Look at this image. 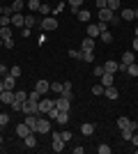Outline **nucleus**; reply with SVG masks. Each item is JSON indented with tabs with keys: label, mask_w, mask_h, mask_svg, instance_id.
<instances>
[{
	"label": "nucleus",
	"mask_w": 138,
	"mask_h": 154,
	"mask_svg": "<svg viewBox=\"0 0 138 154\" xmlns=\"http://www.w3.org/2000/svg\"><path fill=\"white\" fill-rule=\"evenodd\" d=\"M39 26H41V30L48 32V30H58L60 23H58V19H55V16H44V19L39 21Z\"/></svg>",
	"instance_id": "f257e3e1"
},
{
	"label": "nucleus",
	"mask_w": 138,
	"mask_h": 154,
	"mask_svg": "<svg viewBox=\"0 0 138 154\" xmlns=\"http://www.w3.org/2000/svg\"><path fill=\"white\" fill-rule=\"evenodd\" d=\"M99 21H104V23H118V19H115V12H113V9H108V7L99 9Z\"/></svg>",
	"instance_id": "f03ea898"
},
{
	"label": "nucleus",
	"mask_w": 138,
	"mask_h": 154,
	"mask_svg": "<svg viewBox=\"0 0 138 154\" xmlns=\"http://www.w3.org/2000/svg\"><path fill=\"white\" fill-rule=\"evenodd\" d=\"M26 115H39V101H23V110Z\"/></svg>",
	"instance_id": "7ed1b4c3"
},
{
	"label": "nucleus",
	"mask_w": 138,
	"mask_h": 154,
	"mask_svg": "<svg viewBox=\"0 0 138 154\" xmlns=\"http://www.w3.org/2000/svg\"><path fill=\"white\" fill-rule=\"evenodd\" d=\"M133 62H136V53H133V51H127L124 55H122V60H120V71H124L127 67L133 64Z\"/></svg>",
	"instance_id": "20e7f679"
},
{
	"label": "nucleus",
	"mask_w": 138,
	"mask_h": 154,
	"mask_svg": "<svg viewBox=\"0 0 138 154\" xmlns=\"http://www.w3.org/2000/svg\"><path fill=\"white\" fill-rule=\"evenodd\" d=\"M51 138H53V145H51V147H53V152H62L67 143L62 140V138H60V131H53V134H51Z\"/></svg>",
	"instance_id": "39448f33"
},
{
	"label": "nucleus",
	"mask_w": 138,
	"mask_h": 154,
	"mask_svg": "<svg viewBox=\"0 0 138 154\" xmlns=\"http://www.w3.org/2000/svg\"><path fill=\"white\" fill-rule=\"evenodd\" d=\"M37 134H51V120H46V117H39L37 120V129H35Z\"/></svg>",
	"instance_id": "423d86ee"
},
{
	"label": "nucleus",
	"mask_w": 138,
	"mask_h": 154,
	"mask_svg": "<svg viewBox=\"0 0 138 154\" xmlns=\"http://www.w3.org/2000/svg\"><path fill=\"white\" fill-rule=\"evenodd\" d=\"M55 106V99H39V115H46Z\"/></svg>",
	"instance_id": "0eeeda50"
},
{
	"label": "nucleus",
	"mask_w": 138,
	"mask_h": 154,
	"mask_svg": "<svg viewBox=\"0 0 138 154\" xmlns=\"http://www.w3.org/2000/svg\"><path fill=\"white\" fill-rule=\"evenodd\" d=\"M12 26L14 28H26V16L21 12H14L12 14Z\"/></svg>",
	"instance_id": "6e6552de"
},
{
	"label": "nucleus",
	"mask_w": 138,
	"mask_h": 154,
	"mask_svg": "<svg viewBox=\"0 0 138 154\" xmlns=\"http://www.w3.org/2000/svg\"><path fill=\"white\" fill-rule=\"evenodd\" d=\"M12 101H14V90H2V92H0V103L12 106Z\"/></svg>",
	"instance_id": "1a4fd4ad"
},
{
	"label": "nucleus",
	"mask_w": 138,
	"mask_h": 154,
	"mask_svg": "<svg viewBox=\"0 0 138 154\" xmlns=\"http://www.w3.org/2000/svg\"><path fill=\"white\" fill-rule=\"evenodd\" d=\"M81 51H83V53H94V39L85 37V39H83V44H81Z\"/></svg>",
	"instance_id": "9d476101"
},
{
	"label": "nucleus",
	"mask_w": 138,
	"mask_h": 154,
	"mask_svg": "<svg viewBox=\"0 0 138 154\" xmlns=\"http://www.w3.org/2000/svg\"><path fill=\"white\" fill-rule=\"evenodd\" d=\"M35 90L39 92V94H46V92L51 90V83H48V81H44V78H39V81H37V85H35Z\"/></svg>",
	"instance_id": "9b49d317"
},
{
	"label": "nucleus",
	"mask_w": 138,
	"mask_h": 154,
	"mask_svg": "<svg viewBox=\"0 0 138 154\" xmlns=\"http://www.w3.org/2000/svg\"><path fill=\"white\" fill-rule=\"evenodd\" d=\"M28 134H32V131H30V127H28L26 122H21V124H16V136H19L21 140H23V138H26Z\"/></svg>",
	"instance_id": "f8f14e48"
},
{
	"label": "nucleus",
	"mask_w": 138,
	"mask_h": 154,
	"mask_svg": "<svg viewBox=\"0 0 138 154\" xmlns=\"http://www.w3.org/2000/svg\"><path fill=\"white\" fill-rule=\"evenodd\" d=\"M104 71H108V74H115V71H120V62H118V60H106Z\"/></svg>",
	"instance_id": "ddd939ff"
},
{
	"label": "nucleus",
	"mask_w": 138,
	"mask_h": 154,
	"mask_svg": "<svg viewBox=\"0 0 138 154\" xmlns=\"http://www.w3.org/2000/svg\"><path fill=\"white\" fill-rule=\"evenodd\" d=\"M104 94H106V99H111V101H115V99L120 97V92H118V88H115V85H108V88L104 90Z\"/></svg>",
	"instance_id": "4468645a"
},
{
	"label": "nucleus",
	"mask_w": 138,
	"mask_h": 154,
	"mask_svg": "<svg viewBox=\"0 0 138 154\" xmlns=\"http://www.w3.org/2000/svg\"><path fill=\"white\" fill-rule=\"evenodd\" d=\"M55 122H58L60 127H67V122H69V110H60L58 117H55Z\"/></svg>",
	"instance_id": "2eb2a0df"
},
{
	"label": "nucleus",
	"mask_w": 138,
	"mask_h": 154,
	"mask_svg": "<svg viewBox=\"0 0 138 154\" xmlns=\"http://www.w3.org/2000/svg\"><path fill=\"white\" fill-rule=\"evenodd\" d=\"M69 101H72V99L60 97V99H55V108H58V110H69Z\"/></svg>",
	"instance_id": "dca6fc26"
},
{
	"label": "nucleus",
	"mask_w": 138,
	"mask_h": 154,
	"mask_svg": "<svg viewBox=\"0 0 138 154\" xmlns=\"http://www.w3.org/2000/svg\"><path fill=\"white\" fill-rule=\"evenodd\" d=\"M101 85H104V88H108V85H115V78H113V74L104 71V74H101Z\"/></svg>",
	"instance_id": "f3484780"
},
{
	"label": "nucleus",
	"mask_w": 138,
	"mask_h": 154,
	"mask_svg": "<svg viewBox=\"0 0 138 154\" xmlns=\"http://www.w3.org/2000/svg\"><path fill=\"white\" fill-rule=\"evenodd\" d=\"M37 120H39V115H26V120H23V122L30 127V131H35V129H37Z\"/></svg>",
	"instance_id": "a211bd4d"
},
{
	"label": "nucleus",
	"mask_w": 138,
	"mask_h": 154,
	"mask_svg": "<svg viewBox=\"0 0 138 154\" xmlns=\"http://www.w3.org/2000/svg\"><path fill=\"white\" fill-rule=\"evenodd\" d=\"M74 16H76L78 21H83V23H87V21H90V9H78Z\"/></svg>",
	"instance_id": "6ab92c4d"
},
{
	"label": "nucleus",
	"mask_w": 138,
	"mask_h": 154,
	"mask_svg": "<svg viewBox=\"0 0 138 154\" xmlns=\"http://www.w3.org/2000/svg\"><path fill=\"white\" fill-rule=\"evenodd\" d=\"M81 134H83V136H92V134H94V124H92V122L81 124Z\"/></svg>",
	"instance_id": "aec40b11"
},
{
	"label": "nucleus",
	"mask_w": 138,
	"mask_h": 154,
	"mask_svg": "<svg viewBox=\"0 0 138 154\" xmlns=\"http://www.w3.org/2000/svg\"><path fill=\"white\" fill-rule=\"evenodd\" d=\"M2 81H5V90H14V83H16V78H14L12 74L2 76Z\"/></svg>",
	"instance_id": "412c9836"
},
{
	"label": "nucleus",
	"mask_w": 138,
	"mask_h": 154,
	"mask_svg": "<svg viewBox=\"0 0 138 154\" xmlns=\"http://www.w3.org/2000/svg\"><path fill=\"white\" fill-rule=\"evenodd\" d=\"M72 83H62V92H60V97H65V99H72Z\"/></svg>",
	"instance_id": "4be33fe9"
},
{
	"label": "nucleus",
	"mask_w": 138,
	"mask_h": 154,
	"mask_svg": "<svg viewBox=\"0 0 138 154\" xmlns=\"http://www.w3.org/2000/svg\"><path fill=\"white\" fill-rule=\"evenodd\" d=\"M87 37H99V23H90V26H87Z\"/></svg>",
	"instance_id": "5701e85b"
},
{
	"label": "nucleus",
	"mask_w": 138,
	"mask_h": 154,
	"mask_svg": "<svg viewBox=\"0 0 138 154\" xmlns=\"http://www.w3.org/2000/svg\"><path fill=\"white\" fill-rule=\"evenodd\" d=\"M23 143H26V147H37V138H35V134H28L26 138H23Z\"/></svg>",
	"instance_id": "b1692460"
},
{
	"label": "nucleus",
	"mask_w": 138,
	"mask_h": 154,
	"mask_svg": "<svg viewBox=\"0 0 138 154\" xmlns=\"http://www.w3.org/2000/svg\"><path fill=\"white\" fill-rule=\"evenodd\" d=\"M14 99H16V101H28V92L26 90H14Z\"/></svg>",
	"instance_id": "393cba45"
},
{
	"label": "nucleus",
	"mask_w": 138,
	"mask_h": 154,
	"mask_svg": "<svg viewBox=\"0 0 138 154\" xmlns=\"http://www.w3.org/2000/svg\"><path fill=\"white\" fill-rule=\"evenodd\" d=\"M26 5H28V9H30V12H39L41 2H39V0H28Z\"/></svg>",
	"instance_id": "a878e982"
},
{
	"label": "nucleus",
	"mask_w": 138,
	"mask_h": 154,
	"mask_svg": "<svg viewBox=\"0 0 138 154\" xmlns=\"http://www.w3.org/2000/svg\"><path fill=\"white\" fill-rule=\"evenodd\" d=\"M81 5H83V0H69V9H72V14H76L81 9Z\"/></svg>",
	"instance_id": "bb28decb"
},
{
	"label": "nucleus",
	"mask_w": 138,
	"mask_h": 154,
	"mask_svg": "<svg viewBox=\"0 0 138 154\" xmlns=\"http://www.w3.org/2000/svg\"><path fill=\"white\" fill-rule=\"evenodd\" d=\"M124 74H129V76H138V64H136V62L129 64V67L124 69Z\"/></svg>",
	"instance_id": "cd10ccee"
},
{
	"label": "nucleus",
	"mask_w": 138,
	"mask_h": 154,
	"mask_svg": "<svg viewBox=\"0 0 138 154\" xmlns=\"http://www.w3.org/2000/svg\"><path fill=\"white\" fill-rule=\"evenodd\" d=\"M35 26H37V19H35L32 14H30V16H26V28H30V30H32Z\"/></svg>",
	"instance_id": "c85d7f7f"
},
{
	"label": "nucleus",
	"mask_w": 138,
	"mask_h": 154,
	"mask_svg": "<svg viewBox=\"0 0 138 154\" xmlns=\"http://www.w3.org/2000/svg\"><path fill=\"white\" fill-rule=\"evenodd\" d=\"M120 131H122V138H124V140H131V136H133V129H120Z\"/></svg>",
	"instance_id": "c756f323"
},
{
	"label": "nucleus",
	"mask_w": 138,
	"mask_h": 154,
	"mask_svg": "<svg viewBox=\"0 0 138 154\" xmlns=\"http://www.w3.org/2000/svg\"><path fill=\"white\" fill-rule=\"evenodd\" d=\"M60 138H62L65 143H72V131H69V129H65V131H60Z\"/></svg>",
	"instance_id": "7c9ffc66"
},
{
	"label": "nucleus",
	"mask_w": 138,
	"mask_h": 154,
	"mask_svg": "<svg viewBox=\"0 0 138 154\" xmlns=\"http://www.w3.org/2000/svg\"><path fill=\"white\" fill-rule=\"evenodd\" d=\"M41 99V94L37 90H32V92H28V101H39Z\"/></svg>",
	"instance_id": "2f4dec72"
},
{
	"label": "nucleus",
	"mask_w": 138,
	"mask_h": 154,
	"mask_svg": "<svg viewBox=\"0 0 138 154\" xmlns=\"http://www.w3.org/2000/svg\"><path fill=\"white\" fill-rule=\"evenodd\" d=\"M104 90H106V88L99 83V85H94V88H92V94H94V97H101V94H104Z\"/></svg>",
	"instance_id": "473e14b6"
},
{
	"label": "nucleus",
	"mask_w": 138,
	"mask_h": 154,
	"mask_svg": "<svg viewBox=\"0 0 138 154\" xmlns=\"http://www.w3.org/2000/svg\"><path fill=\"white\" fill-rule=\"evenodd\" d=\"M39 14H41V16H51V7L46 5V2H41V7H39Z\"/></svg>",
	"instance_id": "72a5a7b5"
},
{
	"label": "nucleus",
	"mask_w": 138,
	"mask_h": 154,
	"mask_svg": "<svg viewBox=\"0 0 138 154\" xmlns=\"http://www.w3.org/2000/svg\"><path fill=\"white\" fill-rule=\"evenodd\" d=\"M23 7H26V2H23V0H14V5H12V9H14V12H21V9H23Z\"/></svg>",
	"instance_id": "f704fd0d"
},
{
	"label": "nucleus",
	"mask_w": 138,
	"mask_h": 154,
	"mask_svg": "<svg viewBox=\"0 0 138 154\" xmlns=\"http://www.w3.org/2000/svg\"><path fill=\"white\" fill-rule=\"evenodd\" d=\"M106 7L113 9V12H118V9H120V0H108V5H106Z\"/></svg>",
	"instance_id": "c9c22d12"
},
{
	"label": "nucleus",
	"mask_w": 138,
	"mask_h": 154,
	"mask_svg": "<svg viewBox=\"0 0 138 154\" xmlns=\"http://www.w3.org/2000/svg\"><path fill=\"white\" fill-rule=\"evenodd\" d=\"M122 19H124V21H131L133 19V9H122Z\"/></svg>",
	"instance_id": "e433bc0d"
},
{
	"label": "nucleus",
	"mask_w": 138,
	"mask_h": 154,
	"mask_svg": "<svg viewBox=\"0 0 138 154\" xmlns=\"http://www.w3.org/2000/svg\"><path fill=\"white\" fill-rule=\"evenodd\" d=\"M81 55H83V51H76V48H69V58H74V60H81Z\"/></svg>",
	"instance_id": "4c0bfd02"
},
{
	"label": "nucleus",
	"mask_w": 138,
	"mask_h": 154,
	"mask_svg": "<svg viewBox=\"0 0 138 154\" xmlns=\"http://www.w3.org/2000/svg\"><path fill=\"white\" fill-rule=\"evenodd\" d=\"M0 26H12V16L2 14V16H0Z\"/></svg>",
	"instance_id": "58836bf2"
},
{
	"label": "nucleus",
	"mask_w": 138,
	"mask_h": 154,
	"mask_svg": "<svg viewBox=\"0 0 138 154\" xmlns=\"http://www.w3.org/2000/svg\"><path fill=\"white\" fill-rule=\"evenodd\" d=\"M0 124H2V127H7V124H9V115H7V113H2V110H0Z\"/></svg>",
	"instance_id": "ea45409f"
},
{
	"label": "nucleus",
	"mask_w": 138,
	"mask_h": 154,
	"mask_svg": "<svg viewBox=\"0 0 138 154\" xmlns=\"http://www.w3.org/2000/svg\"><path fill=\"white\" fill-rule=\"evenodd\" d=\"M9 74H12L14 78H19V76H21V67H19V64H14L12 69H9Z\"/></svg>",
	"instance_id": "a19ab883"
},
{
	"label": "nucleus",
	"mask_w": 138,
	"mask_h": 154,
	"mask_svg": "<svg viewBox=\"0 0 138 154\" xmlns=\"http://www.w3.org/2000/svg\"><path fill=\"white\" fill-rule=\"evenodd\" d=\"M97 152H99V154H111V147L104 143V145H99V147H97Z\"/></svg>",
	"instance_id": "79ce46f5"
},
{
	"label": "nucleus",
	"mask_w": 138,
	"mask_h": 154,
	"mask_svg": "<svg viewBox=\"0 0 138 154\" xmlns=\"http://www.w3.org/2000/svg\"><path fill=\"white\" fill-rule=\"evenodd\" d=\"M58 113H60V110L55 108V106H53V108L48 110V113H46V115H48V120H55V117H58Z\"/></svg>",
	"instance_id": "37998d69"
},
{
	"label": "nucleus",
	"mask_w": 138,
	"mask_h": 154,
	"mask_svg": "<svg viewBox=\"0 0 138 154\" xmlns=\"http://www.w3.org/2000/svg\"><path fill=\"white\" fill-rule=\"evenodd\" d=\"M81 60H85V62H94V53H83Z\"/></svg>",
	"instance_id": "c03bdc74"
},
{
	"label": "nucleus",
	"mask_w": 138,
	"mask_h": 154,
	"mask_svg": "<svg viewBox=\"0 0 138 154\" xmlns=\"http://www.w3.org/2000/svg\"><path fill=\"white\" fill-rule=\"evenodd\" d=\"M7 74H9V69H7V64L2 62V60H0V76H7Z\"/></svg>",
	"instance_id": "a18cd8bd"
},
{
	"label": "nucleus",
	"mask_w": 138,
	"mask_h": 154,
	"mask_svg": "<svg viewBox=\"0 0 138 154\" xmlns=\"http://www.w3.org/2000/svg\"><path fill=\"white\" fill-rule=\"evenodd\" d=\"M51 92H62V83H51Z\"/></svg>",
	"instance_id": "49530a36"
},
{
	"label": "nucleus",
	"mask_w": 138,
	"mask_h": 154,
	"mask_svg": "<svg viewBox=\"0 0 138 154\" xmlns=\"http://www.w3.org/2000/svg\"><path fill=\"white\" fill-rule=\"evenodd\" d=\"M101 74H104V64H97V67H94V76L101 78Z\"/></svg>",
	"instance_id": "de8ad7c7"
},
{
	"label": "nucleus",
	"mask_w": 138,
	"mask_h": 154,
	"mask_svg": "<svg viewBox=\"0 0 138 154\" xmlns=\"http://www.w3.org/2000/svg\"><path fill=\"white\" fill-rule=\"evenodd\" d=\"M2 46H5V48H14V37H12V39H5V42H2Z\"/></svg>",
	"instance_id": "09e8293b"
},
{
	"label": "nucleus",
	"mask_w": 138,
	"mask_h": 154,
	"mask_svg": "<svg viewBox=\"0 0 138 154\" xmlns=\"http://www.w3.org/2000/svg\"><path fill=\"white\" fill-rule=\"evenodd\" d=\"M131 51L138 53V37H133V42H131Z\"/></svg>",
	"instance_id": "8fccbe9b"
},
{
	"label": "nucleus",
	"mask_w": 138,
	"mask_h": 154,
	"mask_svg": "<svg viewBox=\"0 0 138 154\" xmlns=\"http://www.w3.org/2000/svg\"><path fill=\"white\" fill-rule=\"evenodd\" d=\"M106 5H108V0H97V7H99V9H104Z\"/></svg>",
	"instance_id": "3c124183"
},
{
	"label": "nucleus",
	"mask_w": 138,
	"mask_h": 154,
	"mask_svg": "<svg viewBox=\"0 0 138 154\" xmlns=\"http://www.w3.org/2000/svg\"><path fill=\"white\" fill-rule=\"evenodd\" d=\"M85 152V147H81V145H76V147H74V154H83Z\"/></svg>",
	"instance_id": "603ef678"
},
{
	"label": "nucleus",
	"mask_w": 138,
	"mask_h": 154,
	"mask_svg": "<svg viewBox=\"0 0 138 154\" xmlns=\"http://www.w3.org/2000/svg\"><path fill=\"white\" fill-rule=\"evenodd\" d=\"M21 35H23V37H30V28H21Z\"/></svg>",
	"instance_id": "864d4df0"
},
{
	"label": "nucleus",
	"mask_w": 138,
	"mask_h": 154,
	"mask_svg": "<svg viewBox=\"0 0 138 154\" xmlns=\"http://www.w3.org/2000/svg\"><path fill=\"white\" fill-rule=\"evenodd\" d=\"M62 9H65V2H58V7H55V14H60Z\"/></svg>",
	"instance_id": "5fc2aeb1"
},
{
	"label": "nucleus",
	"mask_w": 138,
	"mask_h": 154,
	"mask_svg": "<svg viewBox=\"0 0 138 154\" xmlns=\"http://www.w3.org/2000/svg\"><path fill=\"white\" fill-rule=\"evenodd\" d=\"M131 143H133V145L138 147V134H136V131H133V136H131Z\"/></svg>",
	"instance_id": "6e6d98bb"
},
{
	"label": "nucleus",
	"mask_w": 138,
	"mask_h": 154,
	"mask_svg": "<svg viewBox=\"0 0 138 154\" xmlns=\"http://www.w3.org/2000/svg\"><path fill=\"white\" fill-rule=\"evenodd\" d=\"M5 90V81H2V78H0V92Z\"/></svg>",
	"instance_id": "4d7b16f0"
},
{
	"label": "nucleus",
	"mask_w": 138,
	"mask_h": 154,
	"mask_svg": "<svg viewBox=\"0 0 138 154\" xmlns=\"http://www.w3.org/2000/svg\"><path fill=\"white\" fill-rule=\"evenodd\" d=\"M133 19H138V7H136V9H133Z\"/></svg>",
	"instance_id": "13d9d810"
},
{
	"label": "nucleus",
	"mask_w": 138,
	"mask_h": 154,
	"mask_svg": "<svg viewBox=\"0 0 138 154\" xmlns=\"http://www.w3.org/2000/svg\"><path fill=\"white\" fill-rule=\"evenodd\" d=\"M0 16H2V5H0Z\"/></svg>",
	"instance_id": "bf43d9fd"
},
{
	"label": "nucleus",
	"mask_w": 138,
	"mask_h": 154,
	"mask_svg": "<svg viewBox=\"0 0 138 154\" xmlns=\"http://www.w3.org/2000/svg\"><path fill=\"white\" fill-rule=\"evenodd\" d=\"M0 48H2V37H0Z\"/></svg>",
	"instance_id": "052dcab7"
},
{
	"label": "nucleus",
	"mask_w": 138,
	"mask_h": 154,
	"mask_svg": "<svg viewBox=\"0 0 138 154\" xmlns=\"http://www.w3.org/2000/svg\"><path fill=\"white\" fill-rule=\"evenodd\" d=\"M0 145H2V136H0Z\"/></svg>",
	"instance_id": "680f3d73"
},
{
	"label": "nucleus",
	"mask_w": 138,
	"mask_h": 154,
	"mask_svg": "<svg viewBox=\"0 0 138 154\" xmlns=\"http://www.w3.org/2000/svg\"><path fill=\"white\" fill-rule=\"evenodd\" d=\"M136 37H138V28H136Z\"/></svg>",
	"instance_id": "e2e57ef3"
},
{
	"label": "nucleus",
	"mask_w": 138,
	"mask_h": 154,
	"mask_svg": "<svg viewBox=\"0 0 138 154\" xmlns=\"http://www.w3.org/2000/svg\"><path fill=\"white\" fill-rule=\"evenodd\" d=\"M0 129H2V124H0Z\"/></svg>",
	"instance_id": "0e129e2a"
}]
</instances>
